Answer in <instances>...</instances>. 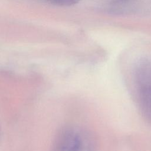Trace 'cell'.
<instances>
[{"mask_svg": "<svg viewBox=\"0 0 151 151\" xmlns=\"http://www.w3.org/2000/svg\"><path fill=\"white\" fill-rule=\"evenodd\" d=\"M93 139L85 129L76 125L63 127L56 134L51 151H92Z\"/></svg>", "mask_w": 151, "mask_h": 151, "instance_id": "cell-1", "label": "cell"}, {"mask_svg": "<svg viewBox=\"0 0 151 151\" xmlns=\"http://www.w3.org/2000/svg\"><path fill=\"white\" fill-rule=\"evenodd\" d=\"M134 86L139 106L151 119V63L139 68L134 77Z\"/></svg>", "mask_w": 151, "mask_h": 151, "instance_id": "cell-2", "label": "cell"}, {"mask_svg": "<svg viewBox=\"0 0 151 151\" xmlns=\"http://www.w3.org/2000/svg\"><path fill=\"white\" fill-rule=\"evenodd\" d=\"M52 4L60 6H70L77 4L80 0H47Z\"/></svg>", "mask_w": 151, "mask_h": 151, "instance_id": "cell-3", "label": "cell"}]
</instances>
